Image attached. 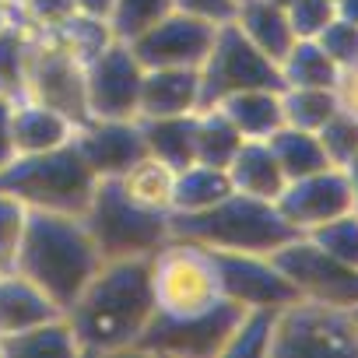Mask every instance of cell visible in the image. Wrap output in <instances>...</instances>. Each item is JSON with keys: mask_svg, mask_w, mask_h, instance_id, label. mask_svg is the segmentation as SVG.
Masks as SVG:
<instances>
[{"mask_svg": "<svg viewBox=\"0 0 358 358\" xmlns=\"http://www.w3.org/2000/svg\"><path fill=\"white\" fill-rule=\"evenodd\" d=\"M151 316V260H102L67 309L81 355H134Z\"/></svg>", "mask_w": 358, "mask_h": 358, "instance_id": "1", "label": "cell"}, {"mask_svg": "<svg viewBox=\"0 0 358 358\" xmlns=\"http://www.w3.org/2000/svg\"><path fill=\"white\" fill-rule=\"evenodd\" d=\"M102 267V253L78 215L32 211L15 271L36 281L64 313Z\"/></svg>", "mask_w": 358, "mask_h": 358, "instance_id": "2", "label": "cell"}, {"mask_svg": "<svg viewBox=\"0 0 358 358\" xmlns=\"http://www.w3.org/2000/svg\"><path fill=\"white\" fill-rule=\"evenodd\" d=\"M169 222L176 239H187L208 250H232V253H274L299 236L271 201H257L236 190L208 211L169 215Z\"/></svg>", "mask_w": 358, "mask_h": 358, "instance_id": "3", "label": "cell"}, {"mask_svg": "<svg viewBox=\"0 0 358 358\" xmlns=\"http://www.w3.org/2000/svg\"><path fill=\"white\" fill-rule=\"evenodd\" d=\"M99 179L78 155L74 141L46 155H18L0 169V190L18 197L29 211L53 215H85L95 197Z\"/></svg>", "mask_w": 358, "mask_h": 358, "instance_id": "4", "label": "cell"}, {"mask_svg": "<svg viewBox=\"0 0 358 358\" xmlns=\"http://www.w3.org/2000/svg\"><path fill=\"white\" fill-rule=\"evenodd\" d=\"M81 222L88 225L102 260H151L172 239L169 215L134 204L116 179H102L95 187Z\"/></svg>", "mask_w": 358, "mask_h": 358, "instance_id": "5", "label": "cell"}, {"mask_svg": "<svg viewBox=\"0 0 358 358\" xmlns=\"http://www.w3.org/2000/svg\"><path fill=\"white\" fill-rule=\"evenodd\" d=\"M25 99L60 109L78 127L88 123L85 60L67 46L57 25L46 29L25 25Z\"/></svg>", "mask_w": 358, "mask_h": 358, "instance_id": "6", "label": "cell"}, {"mask_svg": "<svg viewBox=\"0 0 358 358\" xmlns=\"http://www.w3.org/2000/svg\"><path fill=\"white\" fill-rule=\"evenodd\" d=\"M151 292L155 313L165 316H194L222 302L211 253L176 236L151 257Z\"/></svg>", "mask_w": 358, "mask_h": 358, "instance_id": "7", "label": "cell"}, {"mask_svg": "<svg viewBox=\"0 0 358 358\" xmlns=\"http://www.w3.org/2000/svg\"><path fill=\"white\" fill-rule=\"evenodd\" d=\"M243 316V306L222 299L194 316L155 313L134 344V355H179V358H225L229 337Z\"/></svg>", "mask_w": 358, "mask_h": 358, "instance_id": "8", "label": "cell"}, {"mask_svg": "<svg viewBox=\"0 0 358 358\" xmlns=\"http://www.w3.org/2000/svg\"><path fill=\"white\" fill-rule=\"evenodd\" d=\"M250 88H281L278 64L267 60L232 22L218 25L208 60L201 64V109Z\"/></svg>", "mask_w": 358, "mask_h": 358, "instance_id": "9", "label": "cell"}, {"mask_svg": "<svg viewBox=\"0 0 358 358\" xmlns=\"http://www.w3.org/2000/svg\"><path fill=\"white\" fill-rule=\"evenodd\" d=\"M292 355H358V337L348 309L313 299H295L278 309L271 358Z\"/></svg>", "mask_w": 358, "mask_h": 358, "instance_id": "10", "label": "cell"}, {"mask_svg": "<svg viewBox=\"0 0 358 358\" xmlns=\"http://www.w3.org/2000/svg\"><path fill=\"white\" fill-rule=\"evenodd\" d=\"M271 257L278 271L292 281L299 299H313V302H327L341 309H351L358 302V267L337 260L334 253L316 246L309 236H295Z\"/></svg>", "mask_w": 358, "mask_h": 358, "instance_id": "11", "label": "cell"}, {"mask_svg": "<svg viewBox=\"0 0 358 358\" xmlns=\"http://www.w3.org/2000/svg\"><path fill=\"white\" fill-rule=\"evenodd\" d=\"M141 85L144 64L134 57L130 43L113 39L85 67L88 120H141Z\"/></svg>", "mask_w": 358, "mask_h": 358, "instance_id": "12", "label": "cell"}, {"mask_svg": "<svg viewBox=\"0 0 358 358\" xmlns=\"http://www.w3.org/2000/svg\"><path fill=\"white\" fill-rule=\"evenodd\" d=\"M208 250V246H204ZM222 299L243 309H285L299 299L292 281L278 271L271 253H232V250H208Z\"/></svg>", "mask_w": 358, "mask_h": 358, "instance_id": "13", "label": "cell"}, {"mask_svg": "<svg viewBox=\"0 0 358 358\" xmlns=\"http://www.w3.org/2000/svg\"><path fill=\"white\" fill-rule=\"evenodd\" d=\"M274 208L299 236H306V232L355 211L348 176L337 165H327V169H320L313 176H302V179H288L281 197L274 201Z\"/></svg>", "mask_w": 358, "mask_h": 358, "instance_id": "14", "label": "cell"}, {"mask_svg": "<svg viewBox=\"0 0 358 358\" xmlns=\"http://www.w3.org/2000/svg\"><path fill=\"white\" fill-rule=\"evenodd\" d=\"M218 25L197 22L190 15H165L158 25H151L148 32H141L130 50L134 57L144 64V71H158V67H194L201 71V64L208 60V50L215 43Z\"/></svg>", "mask_w": 358, "mask_h": 358, "instance_id": "15", "label": "cell"}, {"mask_svg": "<svg viewBox=\"0 0 358 358\" xmlns=\"http://www.w3.org/2000/svg\"><path fill=\"white\" fill-rule=\"evenodd\" d=\"M74 148L95 179H120L134 162L148 155L141 120H88L74 134Z\"/></svg>", "mask_w": 358, "mask_h": 358, "instance_id": "16", "label": "cell"}, {"mask_svg": "<svg viewBox=\"0 0 358 358\" xmlns=\"http://www.w3.org/2000/svg\"><path fill=\"white\" fill-rule=\"evenodd\" d=\"M201 109V71L194 67H158L144 71L141 85V120L187 116Z\"/></svg>", "mask_w": 358, "mask_h": 358, "instance_id": "17", "label": "cell"}, {"mask_svg": "<svg viewBox=\"0 0 358 358\" xmlns=\"http://www.w3.org/2000/svg\"><path fill=\"white\" fill-rule=\"evenodd\" d=\"M11 134H15L18 155H46L71 144L78 134V123L53 106L22 99L15 102V113H11Z\"/></svg>", "mask_w": 358, "mask_h": 358, "instance_id": "18", "label": "cell"}, {"mask_svg": "<svg viewBox=\"0 0 358 358\" xmlns=\"http://www.w3.org/2000/svg\"><path fill=\"white\" fill-rule=\"evenodd\" d=\"M64 309L25 274L18 271H0V341L22 334L43 320L60 316Z\"/></svg>", "mask_w": 358, "mask_h": 358, "instance_id": "19", "label": "cell"}, {"mask_svg": "<svg viewBox=\"0 0 358 358\" xmlns=\"http://www.w3.org/2000/svg\"><path fill=\"white\" fill-rule=\"evenodd\" d=\"M229 179H232V190L257 197V201H278L288 176L281 172L274 151L267 141H243V148L236 151V158L229 162Z\"/></svg>", "mask_w": 358, "mask_h": 358, "instance_id": "20", "label": "cell"}, {"mask_svg": "<svg viewBox=\"0 0 358 358\" xmlns=\"http://www.w3.org/2000/svg\"><path fill=\"white\" fill-rule=\"evenodd\" d=\"M215 109H222L232 127L246 141H271L285 127V109H281V88H250L222 99Z\"/></svg>", "mask_w": 358, "mask_h": 358, "instance_id": "21", "label": "cell"}, {"mask_svg": "<svg viewBox=\"0 0 358 358\" xmlns=\"http://www.w3.org/2000/svg\"><path fill=\"white\" fill-rule=\"evenodd\" d=\"M232 25L274 64H281V57L292 50L295 32L288 22V11L278 4H267V0H239Z\"/></svg>", "mask_w": 358, "mask_h": 358, "instance_id": "22", "label": "cell"}, {"mask_svg": "<svg viewBox=\"0 0 358 358\" xmlns=\"http://www.w3.org/2000/svg\"><path fill=\"white\" fill-rule=\"evenodd\" d=\"M141 130H144L148 155H155L158 162L172 165L176 172L197 162V144H194L197 113H187V116H155V120H141Z\"/></svg>", "mask_w": 358, "mask_h": 358, "instance_id": "23", "label": "cell"}, {"mask_svg": "<svg viewBox=\"0 0 358 358\" xmlns=\"http://www.w3.org/2000/svg\"><path fill=\"white\" fill-rule=\"evenodd\" d=\"M232 194V179L229 169L194 162L187 169L176 172V194H172V215H197L215 208Z\"/></svg>", "mask_w": 358, "mask_h": 358, "instance_id": "24", "label": "cell"}, {"mask_svg": "<svg viewBox=\"0 0 358 358\" xmlns=\"http://www.w3.org/2000/svg\"><path fill=\"white\" fill-rule=\"evenodd\" d=\"M116 183H120V190H123L134 204H141V208H148V211L172 215L176 169L165 165V162H158L155 155H144L141 162H134V165L116 179Z\"/></svg>", "mask_w": 358, "mask_h": 358, "instance_id": "25", "label": "cell"}, {"mask_svg": "<svg viewBox=\"0 0 358 358\" xmlns=\"http://www.w3.org/2000/svg\"><path fill=\"white\" fill-rule=\"evenodd\" d=\"M281 88H337L341 67L327 57L316 39H295L278 64Z\"/></svg>", "mask_w": 358, "mask_h": 358, "instance_id": "26", "label": "cell"}, {"mask_svg": "<svg viewBox=\"0 0 358 358\" xmlns=\"http://www.w3.org/2000/svg\"><path fill=\"white\" fill-rule=\"evenodd\" d=\"M267 144H271V151H274V158H278V165L288 179H302V176H313V172L330 165L320 137L309 134V130H299V127L285 123Z\"/></svg>", "mask_w": 358, "mask_h": 358, "instance_id": "27", "label": "cell"}, {"mask_svg": "<svg viewBox=\"0 0 358 358\" xmlns=\"http://www.w3.org/2000/svg\"><path fill=\"white\" fill-rule=\"evenodd\" d=\"M0 348H4V355H81L67 313H60L53 320H43V323H36L22 334L4 337Z\"/></svg>", "mask_w": 358, "mask_h": 358, "instance_id": "28", "label": "cell"}, {"mask_svg": "<svg viewBox=\"0 0 358 358\" xmlns=\"http://www.w3.org/2000/svg\"><path fill=\"white\" fill-rule=\"evenodd\" d=\"M243 134L232 127V120L222 109H197V130H194V144H197V162L204 165H218L229 169V162L236 158V151L243 148Z\"/></svg>", "mask_w": 358, "mask_h": 358, "instance_id": "29", "label": "cell"}, {"mask_svg": "<svg viewBox=\"0 0 358 358\" xmlns=\"http://www.w3.org/2000/svg\"><path fill=\"white\" fill-rule=\"evenodd\" d=\"M281 109H285V123L316 134L337 109V88H281Z\"/></svg>", "mask_w": 358, "mask_h": 358, "instance_id": "30", "label": "cell"}, {"mask_svg": "<svg viewBox=\"0 0 358 358\" xmlns=\"http://www.w3.org/2000/svg\"><path fill=\"white\" fill-rule=\"evenodd\" d=\"M274 327H278V309H243L232 337H229V348H225V358L232 355H260V358H271V348H274Z\"/></svg>", "mask_w": 358, "mask_h": 358, "instance_id": "31", "label": "cell"}, {"mask_svg": "<svg viewBox=\"0 0 358 358\" xmlns=\"http://www.w3.org/2000/svg\"><path fill=\"white\" fill-rule=\"evenodd\" d=\"M165 15H172V0H116L109 15V29L120 43H134Z\"/></svg>", "mask_w": 358, "mask_h": 358, "instance_id": "32", "label": "cell"}, {"mask_svg": "<svg viewBox=\"0 0 358 358\" xmlns=\"http://www.w3.org/2000/svg\"><path fill=\"white\" fill-rule=\"evenodd\" d=\"M0 99H25V25L15 22L0 32Z\"/></svg>", "mask_w": 358, "mask_h": 358, "instance_id": "33", "label": "cell"}, {"mask_svg": "<svg viewBox=\"0 0 358 358\" xmlns=\"http://www.w3.org/2000/svg\"><path fill=\"white\" fill-rule=\"evenodd\" d=\"M57 29H60V36L67 39V46L85 60V67H88V64H92V60H95V57H99L113 39H116V36H113V29H109V22L92 18V15H81V11H78V15H71L67 22H60Z\"/></svg>", "mask_w": 358, "mask_h": 358, "instance_id": "34", "label": "cell"}, {"mask_svg": "<svg viewBox=\"0 0 358 358\" xmlns=\"http://www.w3.org/2000/svg\"><path fill=\"white\" fill-rule=\"evenodd\" d=\"M29 208L0 190V271H15L18 264V250H22V239H25V229H29Z\"/></svg>", "mask_w": 358, "mask_h": 358, "instance_id": "35", "label": "cell"}, {"mask_svg": "<svg viewBox=\"0 0 358 358\" xmlns=\"http://www.w3.org/2000/svg\"><path fill=\"white\" fill-rule=\"evenodd\" d=\"M316 137H320V144H323L330 165L344 169V165L358 155V116L337 109V113L316 130Z\"/></svg>", "mask_w": 358, "mask_h": 358, "instance_id": "36", "label": "cell"}, {"mask_svg": "<svg viewBox=\"0 0 358 358\" xmlns=\"http://www.w3.org/2000/svg\"><path fill=\"white\" fill-rule=\"evenodd\" d=\"M306 236L316 246H323L327 253H334L337 260L358 267V211H348V215H341V218H334V222H327V225H320Z\"/></svg>", "mask_w": 358, "mask_h": 358, "instance_id": "37", "label": "cell"}, {"mask_svg": "<svg viewBox=\"0 0 358 358\" xmlns=\"http://www.w3.org/2000/svg\"><path fill=\"white\" fill-rule=\"evenodd\" d=\"M285 11H288L295 39H316L334 22V4L330 0H292Z\"/></svg>", "mask_w": 358, "mask_h": 358, "instance_id": "38", "label": "cell"}, {"mask_svg": "<svg viewBox=\"0 0 358 358\" xmlns=\"http://www.w3.org/2000/svg\"><path fill=\"white\" fill-rule=\"evenodd\" d=\"M316 43L327 50V57H330L341 71L358 64V25L334 18V22H330V25H327V29L316 36Z\"/></svg>", "mask_w": 358, "mask_h": 358, "instance_id": "39", "label": "cell"}, {"mask_svg": "<svg viewBox=\"0 0 358 358\" xmlns=\"http://www.w3.org/2000/svg\"><path fill=\"white\" fill-rule=\"evenodd\" d=\"M71 15H78V0H25V8L18 11V22L32 29H46V25L67 22Z\"/></svg>", "mask_w": 358, "mask_h": 358, "instance_id": "40", "label": "cell"}, {"mask_svg": "<svg viewBox=\"0 0 358 358\" xmlns=\"http://www.w3.org/2000/svg\"><path fill=\"white\" fill-rule=\"evenodd\" d=\"M236 8H239V0H172V11L190 15L208 25H229L236 18Z\"/></svg>", "mask_w": 358, "mask_h": 358, "instance_id": "41", "label": "cell"}, {"mask_svg": "<svg viewBox=\"0 0 358 358\" xmlns=\"http://www.w3.org/2000/svg\"><path fill=\"white\" fill-rule=\"evenodd\" d=\"M11 113H15V102L11 99H0V169H8L18 158L15 134H11Z\"/></svg>", "mask_w": 358, "mask_h": 358, "instance_id": "42", "label": "cell"}, {"mask_svg": "<svg viewBox=\"0 0 358 358\" xmlns=\"http://www.w3.org/2000/svg\"><path fill=\"white\" fill-rule=\"evenodd\" d=\"M337 99H341V109L344 113L358 116V64L341 71V78H337Z\"/></svg>", "mask_w": 358, "mask_h": 358, "instance_id": "43", "label": "cell"}, {"mask_svg": "<svg viewBox=\"0 0 358 358\" xmlns=\"http://www.w3.org/2000/svg\"><path fill=\"white\" fill-rule=\"evenodd\" d=\"M113 4H116V0H78V11H81V15H92V18H102V22H109V15H113Z\"/></svg>", "mask_w": 358, "mask_h": 358, "instance_id": "44", "label": "cell"}, {"mask_svg": "<svg viewBox=\"0 0 358 358\" xmlns=\"http://www.w3.org/2000/svg\"><path fill=\"white\" fill-rule=\"evenodd\" d=\"M334 18L358 25V0H334Z\"/></svg>", "mask_w": 358, "mask_h": 358, "instance_id": "45", "label": "cell"}, {"mask_svg": "<svg viewBox=\"0 0 358 358\" xmlns=\"http://www.w3.org/2000/svg\"><path fill=\"white\" fill-rule=\"evenodd\" d=\"M344 176H348V187H351V208L358 211V155L344 165Z\"/></svg>", "mask_w": 358, "mask_h": 358, "instance_id": "46", "label": "cell"}, {"mask_svg": "<svg viewBox=\"0 0 358 358\" xmlns=\"http://www.w3.org/2000/svg\"><path fill=\"white\" fill-rule=\"evenodd\" d=\"M15 22H18V15H15V11H11L8 4H4V0H0V32H8V29H11Z\"/></svg>", "mask_w": 358, "mask_h": 358, "instance_id": "47", "label": "cell"}, {"mask_svg": "<svg viewBox=\"0 0 358 358\" xmlns=\"http://www.w3.org/2000/svg\"><path fill=\"white\" fill-rule=\"evenodd\" d=\"M348 316H351V327H355V337H358V302L348 309Z\"/></svg>", "mask_w": 358, "mask_h": 358, "instance_id": "48", "label": "cell"}, {"mask_svg": "<svg viewBox=\"0 0 358 358\" xmlns=\"http://www.w3.org/2000/svg\"><path fill=\"white\" fill-rule=\"evenodd\" d=\"M4 4H8V8H11V11H15V15H18V11H22V8H25V0H4Z\"/></svg>", "mask_w": 358, "mask_h": 358, "instance_id": "49", "label": "cell"}, {"mask_svg": "<svg viewBox=\"0 0 358 358\" xmlns=\"http://www.w3.org/2000/svg\"><path fill=\"white\" fill-rule=\"evenodd\" d=\"M267 4H278V8H288V4H292V0H267Z\"/></svg>", "mask_w": 358, "mask_h": 358, "instance_id": "50", "label": "cell"}, {"mask_svg": "<svg viewBox=\"0 0 358 358\" xmlns=\"http://www.w3.org/2000/svg\"><path fill=\"white\" fill-rule=\"evenodd\" d=\"M330 4H334V0H330Z\"/></svg>", "mask_w": 358, "mask_h": 358, "instance_id": "51", "label": "cell"}]
</instances>
